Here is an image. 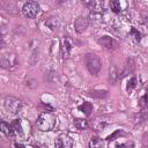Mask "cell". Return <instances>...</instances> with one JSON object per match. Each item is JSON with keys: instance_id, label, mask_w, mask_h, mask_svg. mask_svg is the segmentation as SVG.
Here are the masks:
<instances>
[{"instance_id": "1", "label": "cell", "mask_w": 148, "mask_h": 148, "mask_svg": "<svg viewBox=\"0 0 148 148\" xmlns=\"http://www.w3.org/2000/svg\"><path fill=\"white\" fill-rule=\"evenodd\" d=\"M36 125L40 131H51L56 125V117L51 112H42L37 118Z\"/></svg>"}, {"instance_id": "2", "label": "cell", "mask_w": 148, "mask_h": 148, "mask_svg": "<svg viewBox=\"0 0 148 148\" xmlns=\"http://www.w3.org/2000/svg\"><path fill=\"white\" fill-rule=\"evenodd\" d=\"M84 62L90 74L97 75L102 68V61L95 53H87L84 56Z\"/></svg>"}, {"instance_id": "3", "label": "cell", "mask_w": 148, "mask_h": 148, "mask_svg": "<svg viewBox=\"0 0 148 148\" xmlns=\"http://www.w3.org/2000/svg\"><path fill=\"white\" fill-rule=\"evenodd\" d=\"M18 60L17 56L13 52H7L0 54V67L7 69V71H13L17 67Z\"/></svg>"}, {"instance_id": "4", "label": "cell", "mask_w": 148, "mask_h": 148, "mask_svg": "<svg viewBox=\"0 0 148 148\" xmlns=\"http://www.w3.org/2000/svg\"><path fill=\"white\" fill-rule=\"evenodd\" d=\"M39 10H40V7H39V5H38L36 1H28V2H25V3L23 5V7H22V13H23V15H24L25 17H28V18H34V17H36V16L38 15Z\"/></svg>"}, {"instance_id": "5", "label": "cell", "mask_w": 148, "mask_h": 148, "mask_svg": "<svg viewBox=\"0 0 148 148\" xmlns=\"http://www.w3.org/2000/svg\"><path fill=\"white\" fill-rule=\"evenodd\" d=\"M22 106H23V104L18 98L6 97V99H5V108L12 113H18L22 110Z\"/></svg>"}, {"instance_id": "6", "label": "cell", "mask_w": 148, "mask_h": 148, "mask_svg": "<svg viewBox=\"0 0 148 148\" xmlns=\"http://www.w3.org/2000/svg\"><path fill=\"white\" fill-rule=\"evenodd\" d=\"M10 127H12V134L16 135V136H24L27 135V131L24 130V125L22 119H14L10 123Z\"/></svg>"}, {"instance_id": "7", "label": "cell", "mask_w": 148, "mask_h": 148, "mask_svg": "<svg viewBox=\"0 0 148 148\" xmlns=\"http://www.w3.org/2000/svg\"><path fill=\"white\" fill-rule=\"evenodd\" d=\"M73 145V139L67 134H60L56 139V148H72Z\"/></svg>"}, {"instance_id": "8", "label": "cell", "mask_w": 148, "mask_h": 148, "mask_svg": "<svg viewBox=\"0 0 148 148\" xmlns=\"http://www.w3.org/2000/svg\"><path fill=\"white\" fill-rule=\"evenodd\" d=\"M109 123H110V117H108V116H99V117H96L92 120L91 126H92V128L95 131H102V130H104L108 126Z\"/></svg>"}, {"instance_id": "9", "label": "cell", "mask_w": 148, "mask_h": 148, "mask_svg": "<svg viewBox=\"0 0 148 148\" xmlns=\"http://www.w3.org/2000/svg\"><path fill=\"white\" fill-rule=\"evenodd\" d=\"M97 42H98L99 45L104 46V47L108 49V50H113V49H116L117 45H118V43H117L113 38H111L110 36H102V37H99V38L97 39Z\"/></svg>"}, {"instance_id": "10", "label": "cell", "mask_w": 148, "mask_h": 148, "mask_svg": "<svg viewBox=\"0 0 148 148\" xmlns=\"http://www.w3.org/2000/svg\"><path fill=\"white\" fill-rule=\"evenodd\" d=\"M74 28H75L76 32H79V34L83 32L88 28V20H87V17L77 16L75 18V21H74Z\"/></svg>"}, {"instance_id": "11", "label": "cell", "mask_w": 148, "mask_h": 148, "mask_svg": "<svg viewBox=\"0 0 148 148\" xmlns=\"http://www.w3.org/2000/svg\"><path fill=\"white\" fill-rule=\"evenodd\" d=\"M133 69H134V62H133V60H132V59H127V61L125 62L124 69H123V72L119 74L118 77H124V76H126L127 74L132 73Z\"/></svg>"}, {"instance_id": "12", "label": "cell", "mask_w": 148, "mask_h": 148, "mask_svg": "<svg viewBox=\"0 0 148 148\" xmlns=\"http://www.w3.org/2000/svg\"><path fill=\"white\" fill-rule=\"evenodd\" d=\"M71 50H72V44H71L69 39L68 38H64L62 42H61V52H62V56L64 57H67L69 54Z\"/></svg>"}, {"instance_id": "13", "label": "cell", "mask_w": 148, "mask_h": 148, "mask_svg": "<svg viewBox=\"0 0 148 148\" xmlns=\"http://www.w3.org/2000/svg\"><path fill=\"white\" fill-rule=\"evenodd\" d=\"M0 131H1L6 136H13L10 124H8L7 121H5V120H2V119H0Z\"/></svg>"}, {"instance_id": "14", "label": "cell", "mask_w": 148, "mask_h": 148, "mask_svg": "<svg viewBox=\"0 0 148 148\" xmlns=\"http://www.w3.org/2000/svg\"><path fill=\"white\" fill-rule=\"evenodd\" d=\"M88 148H104V140H102L98 136H94L89 141Z\"/></svg>"}, {"instance_id": "15", "label": "cell", "mask_w": 148, "mask_h": 148, "mask_svg": "<svg viewBox=\"0 0 148 148\" xmlns=\"http://www.w3.org/2000/svg\"><path fill=\"white\" fill-rule=\"evenodd\" d=\"M81 112H83L86 116H89L90 113H91V111H92V109H94V106H92V104L90 103V102H83L81 105H79V108H77Z\"/></svg>"}, {"instance_id": "16", "label": "cell", "mask_w": 148, "mask_h": 148, "mask_svg": "<svg viewBox=\"0 0 148 148\" xmlns=\"http://www.w3.org/2000/svg\"><path fill=\"white\" fill-rule=\"evenodd\" d=\"M74 125H75V127H76L77 130H86V128L89 127L88 121H87L86 119H80V118H76V119L74 120Z\"/></svg>"}, {"instance_id": "17", "label": "cell", "mask_w": 148, "mask_h": 148, "mask_svg": "<svg viewBox=\"0 0 148 148\" xmlns=\"http://www.w3.org/2000/svg\"><path fill=\"white\" fill-rule=\"evenodd\" d=\"M134 146V142L133 141H126V142H123V143H118L116 142L112 148H133Z\"/></svg>"}, {"instance_id": "18", "label": "cell", "mask_w": 148, "mask_h": 148, "mask_svg": "<svg viewBox=\"0 0 148 148\" xmlns=\"http://www.w3.org/2000/svg\"><path fill=\"white\" fill-rule=\"evenodd\" d=\"M110 7H111V9H112L113 13H120V10H121L120 1H118V0L111 1V2H110Z\"/></svg>"}, {"instance_id": "19", "label": "cell", "mask_w": 148, "mask_h": 148, "mask_svg": "<svg viewBox=\"0 0 148 148\" xmlns=\"http://www.w3.org/2000/svg\"><path fill=\"white\" fill-rule=\"evenodd\" d=\"M135 86H136V79L135 77H131L128 80V82H127V91L128 92L132 91V89H134Z\"/></svg>"}, {"instance_id": "20", "label": "cell", "mask_w": 148, "mask_h": 148, "mask_svg": "<svg viewBox=\"0 0 148 148\" xmlns=\"http://www.w3.org/2000/svg\"><path fill=\"white\" fill-rule=\"evenodd\" d=\"M90 96H92V97H98V98H102V97H104V96H106V90H98V91H90V94H89Z\"/></svg>"}, {"instance_id": "21", "label": "cell", "mask_w": 148, "mask_h": 148, "mask_svg": "<svg viewBox=\"0 0 148 148\" xmlns=\"http://www.w3.org/2000/svg\"><path fill=\"white\" fill-rule=\"evenodd\" d=\"M124 134H125V133H124L123 131H120V130H117V131H116V132H114L113 134H111V135H109V136H108L106 139L111 141V140H114V139H116V138H117L118 135H124Z\"/></svg>"}, {"instance_id": "22", "label": "cell", "mask_w": 148, "mask_h": 148, "mask_svg": "<svg viewBox=\"0 0 148 148\" xmlns=\"http://www.w3.org/2000/svg\"><path fill=\"white\" fill-rule=\"evenodd\" d=\"M131 34L132 35H134V37H135V39L136 40H140V38H141V34L134 28V27H132V29H131Z\"/></svg>"}, {"instance_id": "23", "label": "cell", "mask_w": 148, "mask_h": 148, "mask_svg": "<svg viewBox=\"0 0 148 148\" xmlns=\"http://www.w3.org/2000/svg\"><path fill=\"white\" fill-rule=\"evenodd\" d=\"M146 99H147V95L145 94V95H143V96L140 98V103H139V105H140L142 109H145V108H146V104H147Z\"/></svg>"}, {"instance_id": "24", "label": "cell", "mask_w": 148, "mask_h": 148, "mask_svg": "<svg viewBox=\"0 0 148 148\" xmlns=\"http://www.w3.org/2000/svg\"><path fill=\"white\" fill-rule=\"evenodd\" d=\"M15 148H25V146H23L22 143H15Z\"/></svg>"}, {"instance_id": "25", "label": "cell", "mask_w": 148, "mask_h": 148, "mask_svg": "<svg viewBox=\"0 0 148 148\" xmlns=\"http://www.w3.org/2000/svg\"><path fill=\"white\" fill-rule=\"evenodd\" d=\"M3 46H5V42H3L2 37H0V49H2Z\"/></svg>"}, {"instance_id": "26", "label": "cell", "mask_w": 148, "mask_h": 148, "mask_svg": "<svg viewBox=\"0 0 148 148\" xmlns=\"http://www.w3.org/2000/svg\"><path fill=\"white\" fill-rule=\"evenodd\" d=\"M34 148H39V147H37V146H35V147H34Z\"/></svg>"}]
</instances>
